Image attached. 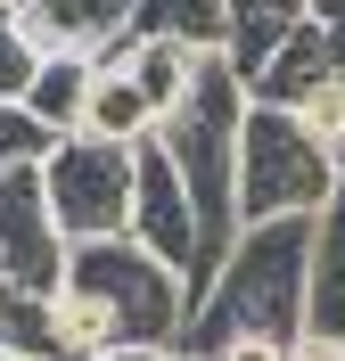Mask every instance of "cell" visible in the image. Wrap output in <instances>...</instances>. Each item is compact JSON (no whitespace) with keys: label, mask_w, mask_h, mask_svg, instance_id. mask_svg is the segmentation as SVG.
I'll use <instances>...</instances> for the list:
<instances>
[{"label":"cell","mask_w":345,"mask_h":361,"mask_svg":"<svg viewBox=\"0 0 345 361\" xmlns=\"http://www.w3.org/2000/svg\"><path fill=\"white\" fill-rule=\"evenodd\" d=\"M99 361H164V353H148V345H115V353H99Z\"/></svg>","instance_id":"44dd1931"},{"label":"cell","mask_w":345,"mask_h":361,"mask_svg":"<svg viewBox=\"0 0 345 361\" xmlns=\"http://www.w3.org/2000/svg\"><path fill=\"white\" fill-rule=\"evenodd\" d=\"M8 8H25V0H8Z\"/></svg>","instance_id":"cb8c5ba5"},{"label":"cell","mask_w":345,"mask_h":361,"mask_svg":"<svg viewBox=\"0 0 345 361\" xmlns=\"http://www.w3.org/2000/svg\"><path fill=\"white\" fill-rule=\"evenodd\" d=\"M296 115H304V132L321 140V148H337V157H345V82H329L321 99H304Z\"/></svg>","instance_id":"e0dca14e"},{"label":"cell","mask_w":345,"mask_h":361,"mask_svg":"<svg viewBox=\"0 0 345 361\" xmlns=\"http://www.w3.org/2000/svg\"><path fill=\"white\" fill-rule=\"evenodd\" d=\"M0 180H8V164H0Z\"/></svg>","instance_id":"d4e9b609"},{"label":"cell","mask_w":345,"mask_h":361,"mask_svg":"<svg viewBox=\"0 0 345 361\" xmlns=\"http://www.w3.org/2000/svg\"><path fill=\"white\" fill-rule=\"evenodd\" d=\"M313 329L345 337V189L321 214V255H313Z\"/></svg>","instance_id":"4fadbf2b"},{"label":"cell","mask_w":345,"mask_h":361,"mask_svg":"<svg viewBox=\"0 0 345 361\" xmlns=\"http://www.w3.org/2000/svg\"><path fill=\"white\" fill-rule=\"evenodd\" d=\"M33 42H25V25H17V8L0 0V99H25V82H33Z\"/></svg>","instance_id":"2e32d148"},{"label":"cell","mask_w":345,"mask_h":361,"mask_svg":"<svg viewBox=\"0 0 345 361\" xmlns=\"http://www.w3.org/2000/svg\"><path fill=\"white\" fill-rule=\"evenodd\" d=\"M42 189L49 214L74 247H99V238H132V197H140V148H115V140L66 132L42 157Z\"/></svg>","instance_id":"5b68a950"},{"label":"cell","mask_w":345,"mask_h":361,"mask_svg":"<svg viewBox=\"0 0 345 361\" xmlns=\"http://www.w3.org/2000/svg\"><path fill=\"white\" fill-rule=\"evenodd\" d=\"M345 189V157L304 132V115L288 107H247V140H238V230L279 222V214H329Z\"/></svg>","instance_id":"277c9868"},{"label":"cell","mask_w":345,"mask_h":361,"mask_svg":"<svg viewBox=\"0 0 345 361\" xmlns=\"http://www.w3.org/2000/svg\"><path fill=\"white\" fill-rule=\"evenodd\" d=\"M247 107H255L247 74L230 66V58H214L206 82L189 90V107H173L157 123L164 148H173V164H181V180H189V197H198V214H206L214 271H222V255L238 247V140H247Z\"/></svg>","instance_id":"7a4b0ae2"},{"label":"cell","mask_w":345,"mask_h":361,"mask_svg":"<svg viewBox=\"0 0 345 361\" xmlns=\"http://www.w3.org/2000/svg\"><path fill=\"white\" fill-rule=\"evenodd\" d=\"M66 288H83L99 312L115 320L123 345H148V353H173L198 320V288H189L173 263L140 247V238H99V247H74Z\"/></svg>","instance_id":"3957f363"},{"label":"cell","mask_w":345,"mask_h":361,"mask_svg":"<svg viewBox=\"0 0 345 361\" xmlns=\"http://www.w3.org/2000/svg\"><path fill=\"white\" fill-rule=\"evenodd\" d=\"M288 361H345V337H321V329H304Z\"/></svg>","instance_id":"d6986e66"},{"label":"cell","mask_w":345,"mask_h":361,"mask_svg":"<svg viewBox=\"0 0 345 361\" xmlns=\"http://www.w3.org/2000/svg\"><path fill=\"white\" fill-rule=\"evenodd\" d=\"M83 132H91V140H115V148H140V140L157 132V107H148V90H140L132 74H99Z\"/></svg>","instance_id":"7c38bea8"},{"label":"cell","mask_w":345,"mask_h":361,"mask_svg":"<svg viewBox=\"0 0 345 361\" xmlns=\"http://www.w3.org/2000/svg\"><path fill=\"white\" fill-rule=\"evenodd\" d=\"M33 58H99L107 66L123 42H140V0H25L17 8Z\"/></svg>","instance_id":"52a82bcc"},{"label":"cell","mask_w":345,"mask_h":361,"mask_svg":"<svg viewBox=\"0 0 345 361\" xmlns=\"http://www.w3.org/2000/svg\"><path fill=\"white\" fill-rule=\"evenodd\" d=\"M296 345H279V337H222L214 345V361H288Z\"/></svg>","instance_id":"ac0fdd59"},{"label":"cell","mask_w":345,"mask_h":361,"mask_svg":"<svg viewBox=\"0 0 345 361\" xmlns=\"http://www.w3.org/2000/svg\"><path fill=\"white\" fill-rule=\"evenodd\" d=\"M0 361H17V353H8V345H0Z\"/></svg>","instance_id":"603a6c76"},{"label":"cell","mask_w":345,"mask_h":361,"mask_svg":"<svg viewBox=\"0 0 345 361\" xmlns=\"http://www.w3.org/2000/svg\"><path fill=\"white\" fill-rule=\"evenodd\" d=\"M49 148H58V132H49L42 115L25 107V99H0V164H42Z\"/></svg>","instance_id":"9a60e30c"},{"label":"cell","mask_w":345,"mask_h":361,"mask_svg":"<svg viewBox=\"0 0 345 361\" xmlns=\"http://www.w3.org/2000/svg\"><path fill=\"white\" fill-rule=\"evenodd\" d=\"M140 33H173L189 49H230V0H140Z\"/></svg>","instance_id":"5bb4252c"},{"label":"cell","mask_w":345,"mask_h":361,"mask_svg":"<svg viewBox=\"0 0 345 361\" xmlns=\"http://www.w3.org/2000/svg\"><path fill=\"white\" fill-rule=\"evenodd\" d=\"M313 255H321V214H279V222L238 230V247L206 279L198 320H189L181 345H198V353H214L222 337L296 345L313 329Z\"/></svg>","instance_id":"6da1fadb"},{"label":"cell","mask_w":345,"mask_h":361,"mask_svg":"<svg viewBox=\"0 0 345 361\" xmlns=\"http://www.w3.org/2000/svg\"><path fill=\"white\" fill-rule=\"evenodd\" d=\"M313 17V0H230V66L247 74V90H255V74L272 66L279 49H288V33Z\"/></svg>","instance_id":"30bf717a"},{"label":"cell","mask_w":345,"mask_h":361,"mask_svg":"<svg viewBox=\"0 0 345 361\" xmlns=\"http://www.w3.org/2000/svg\"><path fill=\"white\" fill-rule=\"evenodd\" d=\"M164 361H214V353H198V345H173V353H164Z\"/></svg>","instance_id":"7402d4cb"},{"label":"cell","mask_w":345,"mask_h":361,"mask_svg":"<svg viewBox=\"0 0 345 361\" xmlns=\"http://www.w3.org/2000/svg\"><path fill=\"white\" fill-rule=\"evenodd\" d=\"M66 263H74V238L49 214L42 164H8V180H0V279L33 288V295H58Z\"/></svg>","instance_id":"8992f818"},{"label":"cell","mask_w":345,"mask_h":361,"mask_svg":"<svg viewBox=\"0 0 345 361\" xmlns=\"http://www.w3.org/2000/svg\"><path fill=\"white\" fill-rule=\"evenodd\" d=\"M313 25H329V33L345 42V0H313Z\"/></svg>","instance_id":"ffe728a7"},{"label":"cell","mask_w":345,"mask_h":361,"mask_svg":"<svg viewBox=\"0 0 345 361\" xmlns=\"http://www.w3.org/2000/svg\"><path fill=\"white\" fill-rule=\"evenodd\" d=\"M329 82H345V42L329 33V25H313V17H304L296 33H288V49H279L272 66L255 74V99H263V107H288V115H296L304 99H321Z\"/></svg>","instance_id":"ba28073f"},{"label":"cell","mask_w":345,"mask_h":361,"mask_svg":"<svg viewBox=\"0 0 345 361\" xmlns=\"http://www.w3.org/2000/svg\"><path fill=\"white\" fill-rule=\"evenodd\" d=\"M99 74H107V66H99V58H74V49H66V58H42V66H33V82H25V107H33L49 132L66 140V132H83V115H91Z\"/></svg>","instance_id":"8fae6325"},{"label":"cell","mask_w":345,"mask_h":361,"mask_svg":"<svg viewBox=\"0 0 345 361\" xmlns=\"http://www.w3.org/2000/svg\"><path fill=\"white\" fill-rule=\"evenodd\" d=\"M206 66H214V49H189V42H173V33H140L132 58H123V74L148 90L157 123H164L173 107H189V90L206 82Z\"/></svg>","instance_id":"9c48e42d"}]
</instances>
